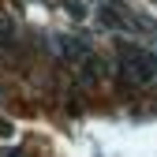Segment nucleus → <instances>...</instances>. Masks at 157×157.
<instances>
[{"label": "nucleus", "mask_w": 157, "mask_h": 157, "mask_svg": "<svg viewBox=\"0 0 157 157\" xmlns=\"http://www.w3.org/2000/svg\"><path fill=\"white\" fill-rule=\"evenodd\" d=\"M116 71L131 90L157 86V52H150L142 45H124L120 56H116Z\"/></svg>", "instance_id": "f257e3e1"}, {"label": "nucleus", "mask_w": 157, "mask_h": 157, "mask_svg": "<svg viewBox=\"0 0 157 157\" xmlns=\"http://www.w3.org/2000/svg\"><path fill=\"white\" fill-rule=\"evenodd\" d=\"M15 45V19L11 15H0V52Z\"/></svg>", "instance_id": "f03ea898"}, {"label": "nucleus", "mask_w": 157, "mask_h": 157, "mask_svg": "<svg viewBox=\"0 0 157 157\" xmlns=\"http://www.w3.org/2000/svg\"><path fill=\"white\" fill-rule=\"evenodd\" d=\"M0 157H23V153H11V150H8V153H0Z\"/></svg>", "instance_id": "7ed1b4c3"}]
</instances>
